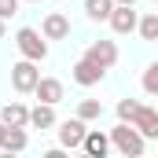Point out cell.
<instances>
[{"label": "cell", "instance_id": "ba28073f", "mask_svg": "<svg viewBox=\"0 0 158 158\" xmlns=\"http://www.w3.org/2000/svg\"><path fill=\"white\" fill-rule=\"evenodd\" d=\"M103 74H107V70H103V66H96L92 59H77V63H74V81H77L81 88L99 85V81H103Z\"/></svg>", "mask_w": 158, "mask_h": 158}, {"label": "cell", "instance_id": "9a60e30c", "mask_svg": "<svg viewBox=\"0 0 158 158\" xmlns=\"http://www.w3.org/2000/svg\"><path fill=\"white\" fill-rule=\"evenodd\" d=\"M0 151H4V155H19V151H26V129H7Z\"/></svg>", "mask_w": 158, "mask_h": 158}, {"label": "cell", "instance_id": "603a6c76", "mask_svg": "<svg viewBox=\"0 0 158 158\" xmlns=\"http://www.w3.org/2000/svg\"><path fill=\"white\" fill-rule=\"evenodd\" d=\"M114 4H136V0H114Z\"/></svg>", "mask_w": 158, "mask_h": 158}, {"label": "cell", "instance_id": "8fae6325", "mask_svg": "<svg viewBox=\"0 0 158 158\" xmlns=\"http://www.w3.org/2000/svg\"><path fill=\"white\" fill-rule=\"evenodd\" d=\"M33 96H37L40 103H59L63 99V81L59 77H40L37 88H33Z\"/></svg>", "mask_w": 158, "mask_h": 158}, {"label": "cell", "instance_id": "7c38bea8", "mask_svg": "<svg viewBox=\"0 0 158 158\" xmlns=\"http://www.w3.org/2000/svg\"><path fill=\"white\" fill-rule=\"evenodd\" d=\"M0 121H4L7 129H26V125H30V110H26L22 103H7V107L0 110Z\"/></svg>", "mask_w": 158, "mask_h": 158}, {"label": "cell", "instance_id": "cb8c5ba5", "mask_svg": "<svg viewBox=\"0 0 158 158\" xmlns=\"http://www.w3.org/2000/svg\"><path fill=\"white\" fill-rule=\"evenodd\" d=\"M30 4H37V0H30Z\"/></svg>", "mask_w": 158, "mask_h": 158}, {"label": "cell", "instance_id": "4fadbf2b", "mask_svg": "<svg viewBox=\"0 0 158 158\" xmlns=\"http://www.w3.org/2000/svg\"><path fill=\"white\" fill-rule=\"evenodd\" d=\"M30 125L40 129V132L52 129V125H55V103H37V107L30 110Z\"/></svg>", "mask_w": 158, "mask_h": 158}, {"label": "cell", "instance_id": "44dd1931", "mask_svg": "<svg viewBox=\"0 0 158 158\" xmlns=\"http://www.w3.org/2000/svg\"><path fill=\"white\" fill-rule=\"evenodd\" d=\"M4 136H7V125H4V121H0V143H4Z\"/></svg>", "mask_w": 158, "mask_h": 158}, {"label": "cell", "instance_id": "5b68a950", "mask_svg": "<svg viewBox=\"0 0 158 158\" xmlns=\"http://www.w3.org/2000/svg\"><path fill=\"white\" fill-rule=\"evenodd\" d=\"M85 59H92L96 66H103V70H110V66L118 63V44H114V40H96V44H88V52H85Z\"/></svg>", "mask_w": 158, "mask_h": 158}, {"label": "cell", "instance_id": "6da1fadb", "mask_svg": "<svg viewBox=\"0 0 158 158\" xmlns=\"http://www.w3.org/2000/svg\"><path fill=\"white\" fill-rule=\"evenodd\" d=\"M110 143H114V151H121L125 158H140L143 147H147L143 132H140L132 121H118V129H110Z\"/></svg>", "mask_w": 158, "mask_h": 158}, {"label": "cell", "instance_id": "9c48e42d", "mask_svg": "<svg viewBox=\"0 0 158 158\" xmlns=\"http://www.w3.org/2000/svg\"><path fill=\"white\" fill-rule=\"evenodd\" d=\"M40 33H44L48 40H66V37H70V19H66V15H59V11H52V15H44Z\"/></svg>", "mask_w": 158, "mask_h": 158}, {"label": "cell", "instance_id": "2e32d148", "mask_svg": "<svg viewBox=\"0 0 158 158\" xmlns=\"http://www.w3.org/2000/svg\"><path fill=\"white\" fill-rule=\"evenodd\" d=\"M77 118H85V121L103 118V103H99V99H81L77 103Z\"/></svg>", "mask_w": 158, "mask_h": 158}, {"label": "cell", "instance_id": "d6986e66", "mask_svg": "<svg viewBox=\"0 0 158 158\" xmlns=\"http://www.w3.org/2000/svg\"><path fill=\"white\" fill-rule=\"evenodd\" d=\"M19 4H22V0H0V19L7 22L11 15H19Z\"/></svg>", "mask_w": 158, "mask_h": 158}, {"label": "cell", "instance_id": "7402d4cb", "mask_svg": "<svg viewBox=\"0 0 158 158\" xmlns=\"http://www.w3.org/2000/svg\"><path fill=\"white\" fill-rule=\"evenodd\" d=\"M4 33H7V26H4V19H0V40H4Z\"/></svg>", "mask_w": 158, "mask_h": 158}, {"label": "cell", "instance_id": "e0dca14e", "mask_svg": "<svg viewBox=\"0 0 158 158\" xmlns=\"http://www.w3.org/2000/svg\"><path fill=\"white\" fill-rule=\"evenodd\" d=\"M136 30H140V37H143V40H158V11H151V15H143Z\"/></svg>", "mask_w": 158, "mask_h": 158}, {"label": "cell", "instance_id": "52a82bcc", "mask_svg": "<svg viewBox=\"0 0 158 158\" xmlns=\"http://www.w3.org/2000/svg\"><path fill=\"white\" fill-rule=\"evenodd\" d=\"M110 30L114 33H132L136 26H140V19H136V11H132V4H114V11H110Z\"/></svg>", "mask_w": 158, "mask_h": 158}, {"label": "cell", "instance_id": "277c9868", "mask_svg": "<svg viewBox=\"0 0 158 158\" xmlns=\"http://www.w3.org/2000/svg\"><path fill=\"white\" fill-rule=\"evenodd\" d=\"M85 125H88L85 118L63 121V125H59V143H63V147H70V151H77L81 143H85V136H88V129H85Z\"/></svg>", "mask_w": 158, "mask_h": 158}, {"label": "cell", "instance_id": "ac0fdd59", "mask_svg": "<svg viewBox=\"0 0 158 158\" xmlns=\"http://www.w3.org/2000/svg\"><path fill=\"white\" fill-rule=\"evenodd\" d=\"M143 92L147 96H158V63H151L143 70Z\"/></svg>", "mask_w": 158, "mask_h": 158}, {"label": "cell", "instance_id": "3957f363", "mask_svg": "<svg viewBox=\"0 0 158 158\" xmlns=\"http://www.w3.org/2000/svg\"><path fill=\"white\" fill-rule=\"evenodd\" d=\"M37 81H40V70H37V63L33 59H22V63H15L11 66V88L15 92H33L37 88Z\"/></svg>", "mask_w": 158, "mask_h": 158}, {"label": "cell", "instance_id": "ffe728a7", "mask_svg": "<svg viewBox=\"0 0 158 158\" xmlns=\"http://www.w3.org/2000/svg\"><path fill=\"white\" fill-rule=\"evenodd\" d=\"M136 107H140L136 99H121V103H118V118H121V121H129V118H132V110H136Z\"/></svg>", "mask_w": 158, "mask_h": 158}, {"label": "cell", "instance_id": "8992f818", "mask_svg": "<svg viewBox=\"0 0 158 158\" xmlns=\"http://www.w3.org/2000/svg\"><path fill=\"white\" fill-rule=\"evenodd\" d=\"M129 121L143 132V140H158V110H155V107H143V103H140Z\"/></svg>", "mask_w": 158, "mask_h": 158}, {"label": "cell", "instance_id": "30bf717a", "mask_svg": "<svg viewBox=\"0 0 158 158\" xmlns=\"http://www.w3.org/2000/svg\"><path fill=\"white\" fill-rule=\"evenodd\" d=\"M110 136L107 132H99V129H88V136H85V143H81V151L85 155H92V158H107L110 155Z\"/></svg>", "mask_w": 158, "mask_h": 158}, {"label": "cell", "instance_id": "7a4b0ae2", "mask_svg": "<svg viewBox=\"0 0 158 158\" xmlns=\"http://www.w3.org/2000/svg\"><path fill=\"white\" fill-rule=\"evenodd\" d=\"M44 33H37L33 26H22L19 33H15V44H19V52L26 55V59H33V63H40V59H48V44H44Z\"/></svg>", "mask_w": 158, "mask_h": 158}, {"label": "cell", "instance_id": "5bb4252c", "mask_svg": "<svg viewBox=\"0 0 158 158\" xmlns=\"http://www.w3.org/2000/svg\"><path fill=\"white\" fill-rule=\"evenodd\" d=\"M110 11H114V0H85V15L92 22H107Z\"/></svg>", "mask_w": 158, "mask_h": 158}]
</instances>
